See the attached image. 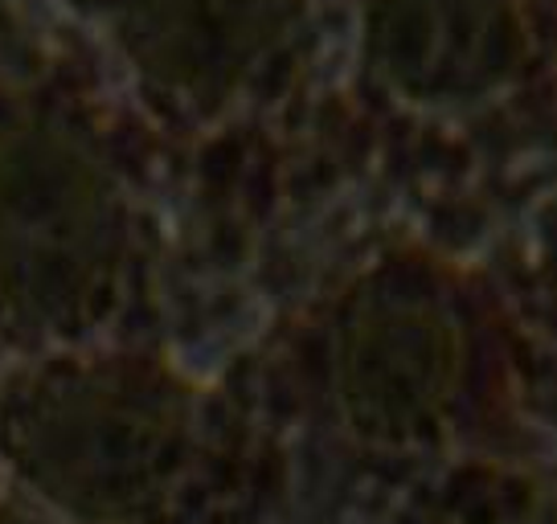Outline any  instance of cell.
Masks as SVG:
<instances>
[{"instance_id": "1", "label": "cell", "mask_w": 557, "mask_h": 524, "mask_svg": "<svg viewBox=\"0 0 557 524\" xmlns=\"http://www.w3.org/2000/svg\"><path fill=\"white\" fill-rule=\"evenodd\" d=\"M0 454L62 521L139 524L185 472L189 402L139 361H50L0 394Z\"/></svg>"}, {"instance_id": "2", "label": "cell", "mask_w": 557, "mask_h": 524, "mask_svg": "<svg viewBox=\"0 0 557 524\" xmlns=\"http://www.w3.org/2000/svg\"><path fill=\"white\" fill-rule=\"evenodd\" d=\"M123 262L103 160L46 115L0 120V308L37 333L99 320Z\"/></svg>"}, {"instance_id": "3", "label": "cell", "mask_w": 557, "mask_h": 524, "mask_svg": "<svg viewBox=\"0 0 557 524\" xmlns=\"http://www.w3.org/2000/svg\"><path fill=\"white\" fill-rule=\"evenodd\" d=\"M459 365V328L435 291L414 279H369L341 315L332 385L357 435L401 447L438 426Z\"/></svg>"}, {"instance_id": "4", "label": "cell", "mask_w": 557, "mask_h": 524, "mask_svg": "<svg viewBox=\"0 0 557 524\" xmlns=\"http://www.w3.org/2000/svg\"><path fill=\"white\" fill-rule=\"evenodd\" d=\"M132 71L160 95L218 111L304 21V0H99Z\"/></svg>"}, {"instance_id": "5", "label": "cell", "mask_w": 557, "mask_h": 524, "mask_svg": "<svg viewBox=\"0 0 557 524\" xmlns=\"http://www.w3.org/2000/svg\"><path fill=\"white\" fill-rule=\"evenodd\" d=\"M366 53L406 103H480L521 71L524 25L512 0H369Z\"/></svg>"}, {"instance_id": "6", "label": "cell", "mask_w": 557, "mask_h": 524, "mask_svg": "<svg viewBox=\"0 0 557 524\" xmlns=\"http://www.w3.org/2000/svg\"><path fill=\"white\" fill-rule=\"evenodd\" d=\"M0 524H53L50 516H37V512H25V508L0 504Z\"/></svg>"}]
</instances>
